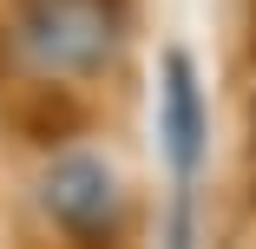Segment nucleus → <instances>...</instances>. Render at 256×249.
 I'll list each match as a JSON object with an SVG mask.
<instances>
[{
  "instance_id": "nucleus-2",
  "label": "nucleus",
  "mask_w": 256,
  "mask_h": 249,
  "mask_svg": "<svg viewBox=\"0 0 256 249\" xmlns=\"http://www.w3.org/2000/svg\"><path fill=\"white\" fill-rule=\"evenodd\" d=\"M46 210H53L72 236L106 243L118 230V177L98 158H60L46 171Z\"/></svg>"
},
{
  "instance_id": "nucleus-3",
  "label": "nucleus",
  "mask_w": 256,
  "mask_h": 249,
  "mask_svg": "<svg viewBox=\"0 0 256 249\" xmlns=\"http://www.w3.org/2000/svg\"><path fill=\"white\" fill-rule=\"evenodd\" d=\"M158 112H164V158H171V177L178 190H190L197 164H204V138H210V125H204V85H197V66L190 53H164V85H158Z\"/></svg>"
},
{
  "instance_id": "nucleus-1",
  "label": "nucleus",
  "mask_w": 256,
  "mask_h": 249,
  "mask_svg": "<svg viewBox=\"0 0 256 249\" xmlns=\"http://www.w3.org/2000/svg\"><path fill=\"white\" fill-rule=\"evenodd\" d=\"M118 33L125 0H20V46L40 72H98Z\"/></svg>"
}]
</instances>
